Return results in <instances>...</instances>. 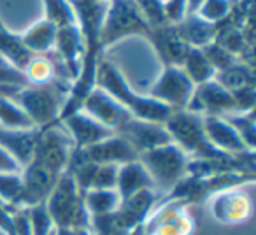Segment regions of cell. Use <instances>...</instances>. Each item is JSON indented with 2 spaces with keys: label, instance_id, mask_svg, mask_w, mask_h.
Here are the masks:
<instances>
[{
  "label": "cell",
  "instance_id": "cell-1",
  "mask_svg": "<svg viewBox=\"0 0 256 235\" xmlns=\"http://www.w3.org/2000/svg\"><path fill=\"white\" fill-rule=\"evenodd\" d=\"M95 86L109 93L114 100L121 104L134 118L146 120V122L165 123L170 116L172 110L167 106L160 104L158 100L151 98L150 95H140L130 86L121 70L107 60L106 56H100L95 67Z\"/></svg>",
  "mask_w": 256,
  "mask_h": 235
},
{
  "label": "cell",
  "instance_id": "cell-2",
  "mask_svg": "<svg viewBox=\"0 0 256 235\" xmlns=\"http://www.w3.org/2000/svg\"><path fill=\"white\" fill-rule=\"evenodd\" d=\"M72 81L54 79L46 84H26L12 95L14 102L22 107L34 128H48L60 123L62 110L70 95Z\"/></svg>",
  "mask_w": 256,
  "mask_h": 235
},
{
  "label": "cell",
  "instance_id": "cell-3",
  "mask_svg": "<svg viewBox=\"0 0 256 235\" xmlns=\"http://www.w3.org/2000/svg\"><path fill=\"white\" fill-rule=\"evenodd\" d=\"M158 200L160 196L154 190H146L139 195L121 200L112 212L92 218L90 230L93 232V235H130L150 218Z\"/></svg>",
  "mask_w": 256,
  "mask_h": 235
},
{
  "label": "cell",
  "instance_id": "cell-4",
  "mask_svg": "<svg viewBox=\"0 0 256 235\" xmlns=\"http://www.w3.org/2000/svg\"><path fill=\"white\" fill-rule=\"evenodd\" d=\"M46 209L58 230H81L90 228V214L84 206V193L79 190L68 172L58 178L51 195L46 200Z\"/></svg>",
  "mask_w": 256,
  "mask_h": 235
},
{
  "label": "cell",
  "instance_id": "cell-5",
  "mask_svg": "<svg viewBox=\"0 0 256 235\" xmlns=\"http://www.w3.org/2000/svg\"><path fill=\"white\" fill-rule=\"evenodd\" d=\"M170 140L182 150L188 158L195 160H216L226 156L209 142L204 130V116L188 109L172 110L167 122L164 123Z\"/></svg>",
  "mask_w": 256,
  "mask_h": 235
},
{
  "label": "cell",
  "instance_id": "cell-6",
  "mask_svg": "<svg viewBox=\"0 0 256 235\" xmlns=\"http://www.w3.org/2000/svg\"><path fill=\"white\" fill-rule=\"evenodd\" d=\"M137 160L148 170L153 181V190L160 198L167 196L188 174V154L174 142L140 153Z\"/></svg>",
  "mask_w": 256,
  "mask_h": 235
},
{
  "label": "cell",
  "instance_id": "cell-7",
  "mask_svg": "<svg viewBox=\"0 0 256 235\" xmlns=\"http://www.w3.org/2000/svg\"><path fill=\"white\" fill-rule=\"evenodd\" d=\"M151 26L134 0H109L100 26V50L102 53L109 46L126 37H144L148 40Z\"/></svg>",
  "mask_w": 256,
  "mask_h": 235
},
{
  "label": "cell",
  "instance_id": "cell-8",
  "mask_svg": "<svg viewBox=\"0 0 256 235\" xmlns=\"http://www.w3.org/2000/svg\"><path fill=\"white\" fill-rule=\"evenodd\" d=\"M74 153V142L62 123L39 130L34 148L32 160L42 167L50 168L54 174H64L70 164Z\"/></svg>",
  "mask_w": 256,
  "mask_h": 235
},
{
  "label": "cell",
  "instance_id": "cell-9",
  "mask_svg": "<svg viewBox=\"0 0 256 235\" xmlns=\"http://www.w3.org/2000/svg\"><path fill=\"white\" fill-rule=\"evenodd\" d=\"M144 226L148 235H192L195 232V221L186 204L162 196L150 218L144 221Z\"/></svg>",
  "mask_w": 256,
  "mask_h": 235
},
{
  "label": "cell",
  "instance_id": "cell-10",
  "mask_svg": "<svg viewBox=\"0 0 256 235\" xmlns=\"http://www.w3.org/2000/svg\"><path fill=\"white\" fill-rule=\"evenodd\" d=\"M195 84L188 79L181 67H164L158 79L153 82L148 95L167 106L170 110H182L188 107Z\"/></svg>",
  "mask_w": 256,
  "mask_h": 235
},
{
  "label": "cell",
  "instance_id": "cell-11",
  "mask_svg": "<svg viewBox=\"0 0 256 235\" xmlns=\"http://www.w3.org/2000/svg\"><path fill=\"white\" fill-rule=\"evenodd\" d=\"M60 176L62 174H54L36 162H28L20 172L22 190H20L16 207H34L39 204H46Z\"/></svg>",
  "mask_w": 256,
  "mask_h": 235
},
{
  "label": "cell",
  "instance_id": "cell-12",
  "mask_svg": "<svg viewBox=\"0 0 256 235\" xmlns=\"http://www.w3.org/2000/svg\"><path fill=\"white\" fill-rule=\"evenodd\" d=\"M210 216L220 224H240L251 218L252 200L242 188H232L212 195L209 200Z\"/></svg>",
  "mask_w": 256,
  "mask_h": 235
},
{
  "label": "cell",
  "instance_id": "cell-13",
  "mask_svg": "<svg viewBox=\"0 0 256 235\" xmlns=\"http://www.w3.org/2000/svg\"><path fill=\"white\" fill-rule=\"evenodd\" d=\"M114 134L123 137L137 154L146 153V151L154 150L158 146L172 142L164 123L146 122V120H139V118H134V116L128 118L126 122Z\"/></svg>",
  "mask_w": 256,
  "mask_h": 235
},
{
  "label": "cell",
  "instance_id": "cell-14",
  "mask_svg": "<svg viewBox=\"0 0 256 235\" xmlns=\"http://www.w3.org/2000/svg\"><path fill=\"white\" fill-rule=\"evenodd\" d=\"M186 109L200 114L204 118L226 116V114L235 112V100L232 92L224 90L220 82L210 79V81L204 82V84L195 86Z\"/></svg>",
  "mask_w": 256,
  "mask_h": 235
},
{
  "label": "cell",
  "instance_id": "cell-15",
  "mask_svg": "<svg viewBox=\"0 0 256 235\" xmlns=\"http://www.w3.org/2000/svg\"><path fill=\"white\" fill-rule=\"evenodd\" d=\"M79 110L86 112L88 116H92L93 120H96L98 123H102L104 126H107L109 130L116 132L128 118L132 114L128 112L118 100H114L109 93H106L104 90H100L98 86H93L88 92V95L84 96V100L81 102Z\"/></svg>",
  "mask_w": 256,
  "mask_h": 235
},
{
  "label": "cell",
  "instance_id": "cell-16",
  "mask_svg": "<svg viewBox=\"0 0 256 235\" xmlns=\"http://www.w3.org/2000/svg\"><path fill=\"white\" fill-rule=\"evenodd\" d=\"M74 153L76 156H79L84 162H90V164L114 165V167H121L128 162H134L139 158V154L132 150V146L118 134H112L110 137L90 148H84V150H74Z\"/></svg>",
  "mask_w": 256,
  "mask_h": 235
},
{
  "label": "cell",
  "instance_id": "cell-17",
  "mask_svg": "<svg viewBox=\"0 0 256 235\" xmlns=\"http://www.w3.org/2000/svg\"><path fill=\"white\" fill-rule=\"evenodd\" d=\"M60 123L70 136L72 142H74V150H84V148L93 146V144L100 142L114 134L112 130L104 126L102 123L93 120L82 110H74V112L67 114L65 118H62Z\"/></svg>",
  "mask_w": 256,
  "mask_h": 235
},
{
  "label": "cell",
  "instance_id": "cell-18",
  "mask_svg": "<svg viewBox=\"0 0 256 235\" xmlns=\"http://www.w3.org/2000/svg\"><path fill=\"white\" fill-rule=\"evenodd\" d=\"M148 40L153 46L154 53L164 67H170V65L181 67L186 51L190 50V46L179 36L176 25L154 26V28H151Z\"/></svg>",
  "mask_w": 256,
  "mask_h": 235
},
{
  "label": "cell",
  "instance_id": "cell-19",
  "mask_svg": "<svg viewBox=\"0 0 256 235\" xmlns=\"http://www.w3.org/2000/svg\"><path fill=\"white\" fill-rule=\"evenodd\" d=\"M54 54L60 58L65 70L68 72L72 81H76L81 72L82 60H84V40L79 25H70L58 28L56 42H54Z\"/></svg>",
  "mask_w": 256,
  "mask_h": 235
},
{
  "label": "cell",
  "instance_id": "cell-20",
  "mask_svg": "<svg viewBox=\"0 0 256 235\" xmlns=\"http://www.w3.org/2000/svg\"><path fill=\"white\" fill-rule=\"evenodd\" d=\"M204 130L209 142L218 151L224 154H244L249 153L246 144L235 128L224 120L223 116H206L204 118Z\"/></svg>",
  "mask_w": 256,
  "mask_h": 235
},
{
  "label": "cell",
  "instance_id": "cell-21",
  "mask_svg": "<svg viewBox=\"0 0 256 235\" xmlns=\"http://www.w3.org/2000/svg\"><path fill=\"white\" fill-rule=\"evenodd\" d=\"M39 136V128H8L0 126V148H4L9 154H12L22 168L32 160L36 140Z\"/></svg>",
  "mask_w": 256,
  "mask_h": 235
},
{
  "label": "cell",
  "instance_id": "cell-22",
  "mask_svg": "<svg viewBox=\"0 0 256 235\" xmlns=\"http://www.w3.org/2000/svg\"><path fill=\"white\" fill-rule=\"evenodd\" d=\"M114 190L118 192L121 200H126L130 196L146 192V190H153V181H151L148 170L142 167V164L139 160H134L118 167Z\"/></svg>",
  "mask_w": 256,
  "mask_h": 235
},
{
  "label": "cell",
  "instance_id": "cell-23",
  "mask_svg": "<svg viewBox=\"0 0 256 235\" xmlns=\"http://www.w3.org/2000/svg\"><path fill=\"white\" fill-rule=\"evenodd\" d=\"M34 58V53L23 44L20 34L8 30L6 26H0V60L8 64L11 68L22 72Z\"/></svg>",
  "mask_w": 256,
  "mask_h": 235
},
{
  "label": "cell",
  "instance_id": "cell-24",
  "mask_svg": "<svg viewBox=\"0 0 256 235\" xmlns=\"http://www.w3.org/2000/svg\"><path fill=\"white\" fill-rule=\"evenodd\" d=\"M176 28L190 48H198V50L212 42L218 32V25L204 22L196 14H186V18L179 25H176Z\"/></svg>",
  "mask_w": 256,
  "mask_h": 235
},
{
  "label": "cell",
  "instance_id": "cell-25",
  "mask_svg": "<svg viewBox=\"0 0 256 235\" xmlns=\"http://www.w3.org/2000/svg\"><path fill=\"white\" fill-rule=\"evenodd\" d=\"M56 34L58 28L46 18L37 22L36 25L30 26L26 32H23L22 40L28 51L34 54H48L54 50V42H56Z\"/></svg>",
  "mask_w": 256,
  "mask_h": 235
},
{
  "label": "cell",
  "instance_id": "cell-26",
  "mask_svg": "<svg viewBox=\"0 0 256 235\" xmlns=\"http://www.w3.org/2000/svg\"><path fill=\"white\" fill-rule=\"evenodd\" d=\"M214 81L220 82L228 92H238V90L249 88V86H256L254 67L237 60L230 67L216 72L214 74Z\"/></svg>",
  "mask_w": 256,
  "mask_h": 235
},
{
  "label": "cell",
  "instance_id": "cell-27",
  "mask_svg": "<svg viewBox=\"0 0 256 235\" xmlns=\"http://www.w3.org/2000/svg\"><path fill=\"white\" fill-rule=\"evenodd\" d=\"M181 68L184 70V74L188 76V79L195 86L210 81V79H214V74H216L212 65L209 64L207 56L204 54V51L198 50V48H190L186 51Z\"/></svg>",
  "mask_w": 256,
  "mask_h": 235
},
{
  "label": "cell",
  "instance_id": "cell-28",
  "mask_svg": "<svg viewBox=\"0 0 256 235\" xmlns=\"http://www.w3.org/2000/svg\"><path fill=\"white\" fill-rule=\"evenodd\" d=\"M121 198L116 190H88L84 192V206L90 218L106 216L120 206Z\"/></svg>",
  "mask_w": 256,
  "mask_h": 235
},
{
  "label": "cell",
  "instance_id": "cell-29",
  "mask_svg": "<svg viewBox=\"0 0 256 235\" xmlns=\"http://www.w3.org/2000/svg\"><path fill=\"white\" fill-rule=\"evenodd\" d=\"M0 126L22 130L34 128V125L22 110V107L14 102L12 96L8 95H0Z\"/></svg>",
  "mask_w": 256,
  "mask_h": 235
},
{
  "label": "cell",
  "instance_id": "cell-30",
  "mask_svg": "<svg viewBox=\"0 0 256 235\" xmlns=\"http://www.w3.org/2000/svg\"><path fill=\"white\" fill-rule=\"evenodd\" d=\"M228 123L235 128V132L240 136L242 142L246 144L249 151H254L256 146V116L254 110L249 112H232L223 116Z\"/></svg>",
  "mask_w": 256,
  "mask_h": 235
},
{
  "label": "cell",
  "instance_id": "cell-31",
  "mask_svg": "<svg viewBox=\"0 0 256 235\" xmlns=\"http://www.w3.org/2000/svg\"><path fill=\"white\" fill-rule=\"evenodd\" d=\"M46 9V20L56 28L78 25V16L72 8L70 0H42Z\"/></svg>",
  "mask_w": 256,
  "mask_h": 235
},
{
  "label": "cell",
  "instance_id": "cell-32",
  "mask_svg": "<svg viewBox=\"0 0 256 235\" xmlns=\"http://www.w3.org/2000/svg\"><path fill=\"white\" fill-rule=\"evenodd\" d=\"M28 214L30 235H51L54 230L53 220L46 209V204H39L34 207H25Z\"/></svg>",
  "mask_w": 256,
  "mask_h": 235
},
{
  "label": "cell",
  "instance_id": "cell-33",
  "mask_svg": "<svg viewBox=\"0 0 256 235\" xmlns=\"http://www.w3.org/2000/svg\"><path fill=\"white\" fill-rule=\"evenodd\" d=\"M230 6L232 0H204V4L200 6L195 14L202 18L204 22L220 25L230 14Z\"/></svg>",
  "mask_w": 256,
  "mask_h": 235
},
{
  "label": "cell",
  "instance_id": "cell-34",
  "mask_svg": "<svg viewBox=\"0 0 256 235\" xmlns=\"http://www.w3.org/2000/svg\"><path fill=\"white\" fill-rule=\"evenodd\" d=\"M134 2H136V6L139 8V11L142 12V16L146 18L148 25H150L151 28L168 25L164 14V4H162L160 0H134Z\"/></svg>",
  "mask_w": 256,
  "mask_h": 235
},
{
  "label": "cell",
  "instance_id": "cell-35",
  "mask_svg": "<svg viewBox=\"0 0 256 235\" xmlns=\"http://www.w3.org/2000/svg\"><path fill=\"white\" fill-rule=\"evenodd\" d=\"M202 51L207 56V60H209V64L212 65L214 72L223 70V68L230 67L232 64H235V62L238 60L237 56H234L232 53H228L224 48H221L220 44H216L214 40L210 44H207L206 48H202Z\"/></svg>",
  "mask_w": 256,
  "mask_h": 235
},
{
  "label": "cell",
  "instance_id": "cell-36",
  "mask_svg": "<svg viewBox=\"0 0 256 235\" xmlns=\"http://www.w3.org/2000/svg\"><path fill=\"white\" fill-rule=\"evenodd\" d=\"M20 190H22V178H20V174L0 172V198L16 207Z\"/></svg>",
  "mask_w": 256,
  "mask_h": 235
},
{
  "label": "cell",
  "instance_id": "cell-37",
  "mask_svg": "<svg viewBox=\"0 0 256 235\" xmlns=\"http://www.w3.org/2000/svg\"><path fill=\"white\" fill-rule=\"evenodd\" d=\"M164 14L168 25H179L188 14V0H167V2H164Z\"/></svg>",
  "mask_w": 256,
  "mask_h": 235
},
{
  "label": "cell",
  "instance_id": "cell-38",
  "mask_svg": "<svg viewBox=\"0 0 256 235\" xmlns=\"http://www.w3.org/2000/svg\"><path fill=\"white\" fill-rule=\"evenodd\" d=\"M235 100V112H249L254 110L256 102V86H249V88L238 90V92H232Z\"/></svg>",
  "mask_w": 256,
  "mask_h": 235
},
{
  "label": "cell",
  "instance_id": "cell-39",
  "mask_svg": "<svg viewBox=\"0 0 256 235\" xmlns=\"http://www.w3.org/2000/svg\"><path fill=\"white\" fill-rule=\"evenodd\" d=\"M0 84H11V86H26L25 76L8 65H0Z\"/></svg>",
  "mask_w": 256,
  "mask_h": 235
},
{
  "label": "cell",
  "instance_id": "cell-40",
  "mask_svg": "<svg viewBox=\"0 0 256 235\" xmlns=\"http://www.w3.org/2000/svg\"><path fill=\"white\" fill-rule=\"evenodd\" d=\"M0 172H6V174H20L22 172V165L4 148H0Z\"/></svg>",
  "mask_w": 256,
  "mask_h": 235
},
{
  "label": "cell",
  "instance_id": "cell-41",
  "mask_svg": "<svg viewBox=\"0 0 256 235\" xmlns=\"http://www.w3.org/2000/svg\"><path fill=\"white\" fill-rule=\"evenodd\" d=\"M14 210V206L8 204L6 200L0 198V230L6 232L9 235V230H11V214Z\"/></svg>",
  "mask_w": 256,
  "mask_h": 235
},
{
  "label": "cell",
  "instance_id": "cell-42",
  "mask_svg": "<svg viewBox=\"0 0 256 235\" xmlns=\"http://www.w3.org/2000/svg\"><path fill=\"white\" fill-rule=\"evenodd\" d=\"M23 88V86H22ZM20 90V86H11V84H0V95H8L12 96Z\"/></svg>",
  "mask_w": 256,
  "mask_h": 235
},
{
  "label": "cell",
  "instance_id": "cell-43",
  "mask_svg": "<svg viewBox=\"0 0 256 235\" xmlns=\"http://www.w3.org/2000/svg\"><path fill=\"white\" fill-rule=\"evenodd\" d=\"M202 4L204 0H188V14H195Z\"/></svg>",
  "mask_w": 256,
  "mask_h": 235
},
{
  "label": "cell",
  "instance_id": "cell-44",
  "mask_svg": "<svg viewBox=\"0 0 256 235\" xmlns=\"http://www.w3.org/2000/svg\"><path fill=\"white\" fill-rule=\"evenodd\" d=\"M0 235H8V234H6V232H2V230H0Z\"/></svg>",
  "mask_w": 256,
  "mask_h": 235
},
{
  "label": "cell",
  "instance_id": "cell-45",
  "mask_svg": "<svg viewBox=\"0 0 256 235\" xmlns=\"http://www.w3.org/2000/svg\"><path fill=\"white\" fill-rule=\"evenodd\" d=\"M0 65H8V64H4V62H2V60H0ZM8 67H9V65H8Z\"/></svg>",
  "mask_w": 256,
  "mask_h": 235
},
{
  "label": "cell",
  "instance_id": "cell-46",
  "mask_svg": "<svg viewBox=\"0 0 256 235\" xmlns=\"http://www.w3.org/2000/svg\"><path fill=\"white\" fill-rule=\"evenodd\" d=\"M96 2H109V0H96Z\"/></svg>",
  "mask_w": 256,
  "mask_h": 235
},
{
  "label": "cell",
  "instance_id": "cell-47",
  "mask_svg": "<svg viewBox=\"0 0 256 235\" xmlns=\"http://www.w3.org/2000/svg\"><path fill=\"white\" fill-rule=\"evenodd\" d=\"M0 26H4V23H2V22H0Z\"/></svg>",
  "mask_w": 256,
  "mask_h": 235
}]
</instances>
